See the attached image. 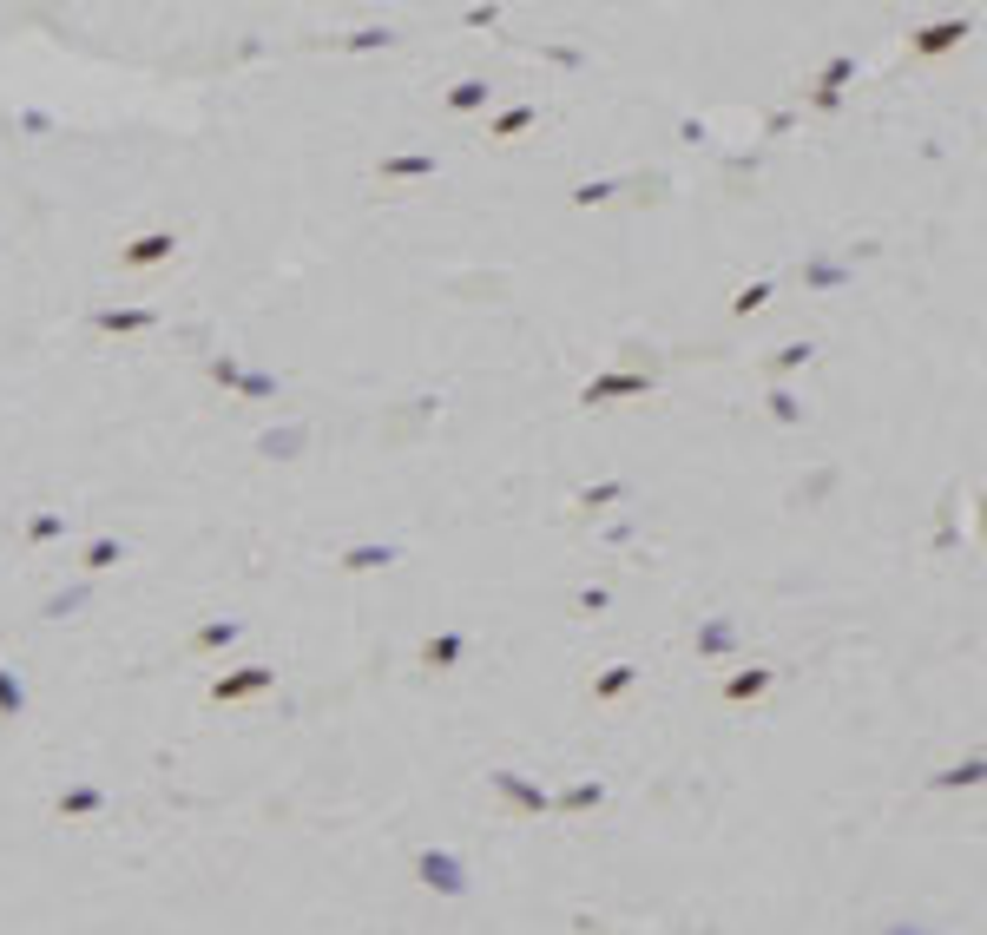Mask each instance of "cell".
<instances>
[{
  "instance_id": "1",
  "label": "cell",
  "mask_w": 987,
  "mask_h": 935,
  "mask_svg": "<svg viewBox=\"0 0 987 935\" xmlns=\"http://www.w3.org/2000/svg\"><path fill=\"white\" fill-rule=\"evenodd\" d=\"M626 396H652V376L645 369H612V376L586 382V409H606V402H626Z\"/></svg>"
},
{
  "instance_id": "2",
  "label": "cell",
  "mask_w": 987,
  "mask_h": 935,
  "mask_svg": "<svg viewBox=\"0 0 987 935\" xmlns=\"http://www.w3.org/2000/svg\"><path fill=\"white\" fill-rule=\"evenodd\" d=\"M172 251H178V231H145V238L119 244V264L126 270H152V264H165Z\"/></svg>"
},
{
  "instance_id": "3",
  "label": "cell",
  "mask_w": 987,
  "mask_h": 935,
  "mask_svg": "<svg viewBox=\"0 0 987 935\" xmlns=\"http://www.w3.org/2000/svg\"><path fill=\"white\" fill-rule=\"evenodd\" d=\"M270 685H277L270 666H244V672H231V679L211 685V698H218V705H237V698H257V692H270Z\"/></svg>"
},
{
  "instance_id": "4",
  "label": "cell",
  "mask_w": 987,
  "mask_h": 935,
  "mask_svg": "<svg viewBox=\"0 0 987 935\" xmlns=\"http://www.w3.org/2000/svg\"><path fill=\"white\" fill-rule=\"evenodd\" d=\"M955 40H968V20H941V27H922V33H915V53H928V60H935V53H948Z\"/></svg>"
},
{
  "instance_id": "5",
  "label": "cell",
  "mask_w": 987,
  "mask_h": 935,
  "mask_svg": "<svg viewBox=\"0 0 987 935\" xmlns=\"http://www.w3.org/2000/svg\"><path fill=\"white\" fill-rule=\"evenodd\" d=\"M856 73V60H830V73H823V86H816V106L823 112H836L843 106V80Z\"/></svg>"
},
{
  "instance_id": "6",
  "label": "cell",
  "mask_w": 987,
  "mask_h": 935,
  "mask_svg": "<svg viewBox=\"0 0 987 935\" xmlns=\"http://www.w3.org/2000/svg\"><path fill=\"white\" fill-rule=\"evenodd\" d=\"M93 323H99V330H112V336H132V330H152L158 317H152V310H99Z\"/></svg>"
},
{
  "instance_id": "7",
  "label": "cell",
  "mask_w": 987,
  "mask_h": 935,
  "mask_svg": "<svg viewBox=\"0 0 987 935\" xmlns=\"http://www.w3.org/2000/svg\"><path fill=\"white\" fill-rule=\"evenodd\" d=\"M435 152H408V159H382V178H428Z\"/></svg>"
},
{
  "instance_id": "8",
  "label": "cell",
  "mask_w": 987,
  "mask_h": 935,
  "mask_svg": "<svg viewBox=\"0 0 987 935\" xmlns=\"http://www.w3.org/2000/svg\"><path fill=\"white\" fill-rule=\"evenodd\" d=\"M389 560H395V547H349L343 567L349 573H369V567H389Z\"/></svg>"
},
{
  "instance_id": "9",
  "label": "cell",
  "mask_w": 987,
  "mask_h": 935,
  "mask_svg": "<svg viewBox=\"0 0 987 935\" xmlns=\"http://www.w3.org/2000/svg\"><path fill=\"white\" fill-rule=\"evenodd\" d=\"M757 692H770V672L764 666H751V672H737L731 685H724V698H757Z\"/></svg>"
},
{
  "instance_id": "10",
  "label": "cell",
  "mask_w": 987,
  "mask_h": 935,
  "mask_svg": "<svg viewBox=\"0 0 987 935\" xmlns=\"http://www.w3.org/2000/svg\"><path fill=\"white\" fill-rule=\"evenodd\" d=\"M474 106H487V80H461L448 93V112H474Z\"/></svg>"
},
{
  "instance_id": "11",
  "label": "cell",
  "mask_w": 987,
  "mask_h": 935,
  "mask_svg": "<svg viewBox=\"0 0 987 935\" xmlns=\"http://www.w3.org/2000/svg\"><path fill=\"white\" fill-rule=\"evenodd\" d=\"M119 554H126V547H119V540H112V534H99L93 547H86V567L99 573V567H112V560H119Z\"/></svg>"
},
{
  "instance_id": "12",
  "label": "cell",
  "mask_w": 987,
  "mask_h": 935,
  "mask_svg": "<svg viewBox=\"0 0 987 935\" xmlns=\"http://www.w3.org/2000/svg\"><path fill=\"white\" fill-rule=\"evenodd\" d=\"M527 126H533V106H514V112L494 119V139H514V132H527Z\"/></svg>"
},
{
  "instance_id": "13",
  "label": "cell",
  "mask_w": 987,
  "mask_h": 935,
  "mask_svg": "<svg viewBox=\"0 0 987 935\" xmlns=\"http://www.w3.org/2000/svg\"><path fill=\"white\" fill-rule=\"evenodd\" d=\"M461 659V633H448V639H428V666H455Z\"/></svg>"
},
{
  "instance_id": "14",
  "label": "cell",
  "mask_w": 987,
  "mask_h": 935,
  "mask_svg": "<svg viewBox=\"0 0 987 935\" xmlns=\"http://www.w3.org/2000/svg\"><path fill=\"white\" fill-rule=\"evenodd\" d=\"M626 685H632V666H612L606 679L593 685V698H619V692H626Z\"/></svg>"
},
{
  "instance_id": "15",
  "label": "cell",
  "mask_w": 987,
  "mask_h": 935,
  "mask_svg": "<svg viewBox=\"0 0 987 935\" xmlns=\"http://www.w3.org/2000/svg\"><path fill=\"white\" fill-rule=\"evenodd\" d=\"M231 639H237V619H218V626H204L198 633V646L211 652V646H231Z\"/></svg>"
},
{
  "instance_id": "16",
  "label": "cell",
  "mask_w": 987,
  "mask_h": 935,
  "mask_svg": "<svg viewBox=\"0 0 987 935\" xmlns=\"http://www.w3.org/2000/svg\"><path fill=\"white\" fill-rule=\"evenodd\" d=\"M60 514H33V521H27V540H60Z\"/></svg>"
},
{
  "instance_id": "17",
  "label": "cell",
  "mask_w": 987,
  "mask_h": 935,
  "mask_svg": "<svg viewBox=\"0 0 987 935\" xmlns=\"http://www.w3.org/2000/svg\"><path fill=\"white\" fill-rule=\"evenodd\" d=\"M810 363V343H790V349H777V376H790V369H803Z\"/></svg>"
},
{
  "instance_id": "18",
  "label": "cell",
  "mask_w": 987,
  "mask_h": 935,
  "mask_svg": "<svg viewBox=\"0 0 987 935\" xmlns=\"http://www.w3.org/2000/svg\"><path fill=\"white\" fill-rule=\"evenodd\" d=\"M764 297H770V284H751V290H737V303H731V310H737V317H751V310H757Z\"/></svg>"
},
{
  "instance_id": "19",
  "label": "cell",
  "mask_w": 987,
  "mask_h": 935,
  "mask_svg": "<svg viewBox=\"0 0 987 935\" xmlns=\"http://www.w3.org/2000/svg\"><path fill=\"white\" fill-rule=\"evenodd\" d=\"M0 712H20V679H7V672H0Z\"/></svg>"
},
{
  "instance_id": "20",
  "label": "cell",
  "mask_w": 987,
  "mask_h": 935,
  "mask_svg": "<svg viewBox=\"0 0 987 935\" xmlns=\"http://www.w3.org/2000/svg\"><path fill=\"white\" fill-rule=\"evenodd\" d=\"M698 646H705V652H724V646H731V626H711V633L698 639Z\"/></svg>"
}]
</instances>
